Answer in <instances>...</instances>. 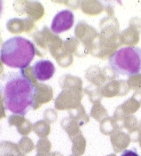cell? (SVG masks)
<instances>
[{"label":"cell","instance_id":"obj_1","mask_svg":"<svg viewBox=\"0 0 141 156\" xmlns=\"http://www.w3.org/2000/svg\"><path fill=\"white\" fill-rule=\"evenodd\" d=\"M0 93L5 107L14 115L23 116L35 105L37 88L23 71L9 72L1 76Z\"/></svg>","mask_w":141,"mask_h":156},{"label":"cell","instance_id":"obj_2","mask_svg":"<svg viewBox=\"0 0 141 156\" xmlns=\"http://www.w3.org/2000/svg\"><path fill=\"white\" fill-rule=\"evenodd\" d=\"M36 46L23 37L7 39L0 50V58L4 64L12 68H28L36 55Z\"/></svg>","mask_w":141,"mask_h":156},{"label":"cell","instance_id":"obj_3","mask_svg":"<svg viewBox=\"0 0 141 156\" xmlns=\"http://www.w3.org/2000/svg\"><path fill=\"white\" fill-rule=\"evenodd\" d=\"M112 69L121 75L131 76L141 73V48L123 47L115 51L109 58Z\"/></svg>","mask_w":141,"mask_h":156},{"label":"cell","instance_id":"obj_4","mask_svg":"<svg viewBox=\"0 0 141 156\" xmlns=\"http://www.w3.org/2000/svg\"><path fill=\"white\" fill-rule=\"evenodd\" d=\"M74 13L70 10H62L54 16L51 25V29L55 34H61L68 31L74 25Z\"/></svg>","mask_w":141,"mask_h":156},{"label":"cell","instance_id":"obj_5","mask_svg":"<svg viewBox=\"0 0 141 156\" xmlns=\"http://www.w3.org/2000/svg\"><path fill=\"white\" fill-rule=\"evenodd\" d=\"M33 75L39 81H47L53 76L55 67L53 63L48 59H41L37 61L33 68Z\"/></svg>","mask_w":141,"mask_h":156},{"label":"cell","instance_id":"obj_6","mask_svg":"<svg viewBox=\"0 0 141 156\" xmlns=\"http://www.w3.org/2000/svg\"><path fill=\"white\" fill-rule=\"evenodd\" d=\"M111 141H112V145L116 153H119L129 146L130 137L125 134H122V135L119 134V135H115V136H113Z\"/></svg>","mask_w":141,"mask_h":156},{"label":"cell","instance_id":"obj_7","mask_svg":"<svg viewBox=\"0 0 141 156\" xmlns=\"http://www.w3.org/2000/svg\"><path fill=\"white\" fill-rule=\"evenodd\" d=\"M121 156H139L138 151L135 148L132 149H126L122 152Z\"/></svg>","mask_w":141,"mask_h":156},{"label":"cell","instance_id":"obj_8","mask_svg":"<svg viewBox=\"0 0 141 156\" xmlns=\"http://www.w3.org/2000/svg\"><path fill=\"white\" fill-rule=\"evenodd\" d=\"M2 10H3V2H2V1H0V15H1Z\"/></svg>","mask_w":141,"mask_h":156},{"label":"cell","instance_id":"obj_9","mask_svg":"<svg viewBox=\"0 0 141 156\" xmlns=\"http://www.w3.org/2000/svg\"><path fill=\"white\" fill-rule=\"evenodd\" d=\"M108 156H115V154H110V155H108Z\"/></svg>","mask_w":141,"mask_h":156}]
</instances>
